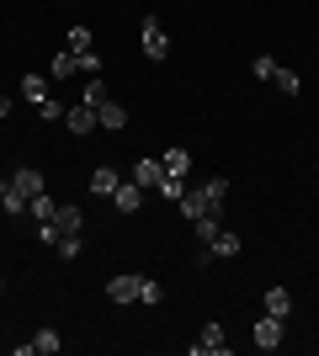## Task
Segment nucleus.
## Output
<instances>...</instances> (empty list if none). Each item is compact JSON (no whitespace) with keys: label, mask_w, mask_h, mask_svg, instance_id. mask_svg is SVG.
<instances>
[{"label":"nucleus","mask_w":319,"mask_h":356,"mask_svg":"<svg viewBox=\"0 0 319 356\" xmlns=\"http://www.w3.org/2000/svg\"><path fill=\"white\" fill-rule=\"evenodd\" d=\"M224 197H229V176H208L202 186H186V197L176 208H181L186 223H197V218H218V213H224Z\"/></svg>","instance_id":"nucleus-1"},{"label":"nucleus","mask_w":319,"mask_h":356,"mask_svg":"<svg viewBox=\"0 0 319 356\" xmlns=\"http://www.w3.org/2000/svg\"><path fill=\"white\" fill-rule=\"evenodd\" d=\"M282 335H288V319H277V314H261L256 330H250L256 351H277V346H282Z\"/></svg>","instance_id":"nucleus-2"},{"label":"nucleus","mask_w":319,"mask_h":356,"mask_svg":"<svg viewBox=\"0 0 319 356\" xmlns=\"http://www.w3.org/2000/svg\"><path fill=\"white\" fill-rule=\"evenodd\" d=\"M138 43H144V59H165V54H170V38H165V27H160V16H144Z\"/></svg>","instance_id":"nucleus-3"},{"label":"nucleus","mask_w":319,"mask_h":356,"mask_svg":"<svg viewBox=\"0 0 319 356\" xmlns=\"http://www.w3.org/2000/svg\"><path fill=\"white\" fill-rule=\"evenodd\" d=\"M192 356H229V335H224V325H218V319H213V325H202Z\"/></svg>","instance_id":"nucleus-4"},{"label":"nucleus","mask_w":319,"mask_h":356,"mask_svg":"<svg viewBox=\"0 0 319 356\" xmlns=\"http://www.w3.org/2000/svg\"><path fill=\"white\" fill-rule=\"evenodd\" d=\"M240 245L245 239L234 234V229H218V234H213L208 245H197V250H202V261H224V255H240Z\"/></svg>","instance_id":"nucleus-5"},{"label":"nucleus","mask_w":319,"mask_h":356,"mask_svg":"<svg viewBox=\"0 0 319 356\" xmlns=\"http://www.w3.org/2000/svg\"><path fill=\"white\" fill-rule=\"evenodd\" d=\"M64 128H69V134H75V138H85V134H96V128H101V122H96V106H85V102H75V106H69V112H64Z\"/></svg>","instance_id":"nucleus-6"},{"label":"nucleus","mask_w":319,"mask_h":356,"mask_svg":"<svg viewBox=\"0 0 319 356\" xmlns=\"http://www.w3.org/2000/svg\"><path fill=\"white\" fill-rule=\"evenodd\" d=\"M160 176H165V165L149 160V154H144V160H133V170H128V181H138L144 192H160Z\"/></svg>","instance_id":"nucleus-7"},{"label":"nucleus","mask_w":319,"mask_h":356,"mask_svg":"<svg viewBox=\"0 0 319 356\" xmlns=\"http://www.w3.org/2000/svg\"><path fill=\"white\" fill-rule=\"evenodd\" d=\"M11 186H16V192H22V197H27V202H32V197H38V192H48L43 170H32V165H16V170H11Z\"/></svg>","instance_id":"nucleus-8"},{"label":"nucleus","mask_w":319,"mask_h":356,"mask_svg":"<svg viewBox=\"0 0 319 356\" xmlns=\"http://www.w3.org/2000/svg\"><path fill=\"white\" fill-rule=\"evenodd\" d=\"M106 298H112V303H138V271H117V277L106 282Z\"/></svg>","instance_id":"nucleus-9"},{"label":"nucleus","mask_w":319,"mask_h":356,"mask_svg":"<svg viewBox=\"0 0 319 356\" xmlns=\"http://www.w3.org/2000/svg\"><path fill=\"white\" fill-rule=\"evenodd\" d=\"M54 229H59V234H85V213L75 208V202H59V213H54Z\"/></svg>","instance_id":"nucleus-10"},{"label":"nucleus","mask_w":319,"mask_h":356,"mask_svg":"<svg viewBox=\"0 0 319 356\" xmlns=\"http://www.w3.org/2000/svg\"><path fill=\"white\" fill-rule=\"evenodd\" d=\"M112 202H117V213H138V208H144V186L122 176V181H117V192H112Z\"/></svg>","instance_id":"nucleus-11"},{"label":"nucleus","mask_w":319,"mask_h":356,"mask_svg":"<svg viewBox=\"0 0 319 356\" xmlns=\"http://www.w3.org/2000/svg\"><path fill=\"white\" fill-rule=\"evenodd\" d=\"M96 122H101V128H112V134H122V128H128V112H122V102H112V96H106V102L96 106Z\"/></svg>","instance_id":"nucleus-12"},{"label":"nucleus","mask_w":319,"mask_h":356,"mask_svg":"<svg viewBox=\"0 0 319 356\" xmlns=\"http://www.w3.org/2000/svg\"><path fill=\"white\" fill-rule=\"evenodd\" d=\"M0 213H11V218H22V213H27V197L11 186V176H0Z\"/></svg>","instance_id":"nucleus-13"},{"label":"nucleus","mask_w":319,"mask_h":356,"mask_svg":"<svg viewBox=\"0 0 319 356\" xmlns=\"http://www.w3.org/2000/svg\"><path fill=\"white\" fill-rule=\"evenodd\" d=\"M22 96H27L32 106H43L48 96H54V90H48V80H43V74H32V70H27V74H22Z\"/></svg>","instance_id":"nucleus-14"},{"label":"nucleus","mask_w":319,"mask_h":356,"mask_svg":"<svg viewBox=\"0 0 319 356\" xmlns=\"http://www.w3.org/2000/svg\"><path fill=\"white\" fill-rule=\"evenodd\" d=\"M117 170H112V165H96V170H91V192L96 197H112V192H117Z\"/></svg>","instance_id":"nucleus-15"},{"label":"nucleus","mask_w":319,"mask_h":356,"mask_svg":"<svg viewBox=\"0 0 319 356\" xmlns=\"http://www.w3.org/2000/svg\"><path fill=\"white\" fill-rule=\"evenodd\" d=\"M32 351H38V356H54V351H64V335H59L54 325H43L38 335H32Z\"/></svg>","instance_id":"nucleus-16"},{"label":"nucleus","mask_w":319,"mask_h":356,"mask_svg":"<svg viewBox=\"0 0 319 356\" xmlns=\"http://www.w3.org/2000/svg\"><path fill=\"white\" fill-rule=\"evenodd\" d=\"M261 303H266V314H277V319H288V314H293L288 287H266V298H261Z\"/></svg>","instance_id":"nucleus-17"},{"label":"nucleus","mask_w":319,"mask_h":356,"mask_svg":"<svg viewBox=\"0 0 319 356\" xmlns=\"http://www.w3.org/2000/svg\"><path fill=\"white\" fill-rule=\"evenodd\" d=\"M160 165H165V176H192V154H186L181 144L165 149V160H160Z\"/></svg>","instance_id":"nucleus-18"},{"label":"nucleus","mask_w":319,"mask_h":356,"mask_svg":"<svg viewBox=\"0 0 319 356\" xmlns=\"http://www.w3.org/2000/svg\"><path fill=\"white\" fill-rule=\"evenodd\" d=\"M75 70H80V59L69 54V48H59V54H54V64H48V80H69Z\"/></svg>","instance_id":"nucleus-19"},{"label":"nucleus","mask_w":319,"mask_h":356,"mask_svg":"<svg viewBox=\"0 0 319 356\" xmlns=\"http://www.w3.org/2000/svg\"><path fill=\"white\" fill-rule=\"evenodd\" d=\"M272 86L282 90V96H298V90H304V80H298V70H288V64H277V74H272Z\"/></svg>","instance_id":"nucleus-20"},{"label":"nucleus","mask_w":319,"mask_h":356,"mask_svg":"<svg viewBox=\"0 0 319 356\" xmlns=\"http://www.w3.org/2000/svg\"><path fill=\"white\" fill-rule=\"evenodd\" d=\"M80 102H85V106H101V102H106V80H101V74H85V90H80Z\"/></svg>","instance_id":"nucleus-21"},{"label":"nucleus","mask_w":319,"mask_h":356,"mask_svg":"<svg viewBox=\"0 0 319 356\" xmlns=\"http://www.w3.org/2000/svg\"><path fill=\"white\" fill-rule=\"evenodd\" d=\"M27 213H32V218H38V223H48V218H54V213H59V202H54V197H48V192H38V197H32V202H27Z\"/></svg>","instance_id":"nucleus-22"},{"label":"nucleus","mask_w":319,"mask_h":356,"mask_svg":"<svg viewBox=\"0 0 319 356\" xmlns=\"http://www.w3.org/2000/svg\"><path fill=\"white\" fill-rule=\"evenodd\" d=\"M160 197H165V202H181L186 197V176H160Z\"/></svg>","instance_id":"nucleus-23"},{"label":"nucleus","mask_w":319,"mask_h":356,"mask_svg":"<svg viewBox=\"0 0 319 356\" xmlns=\"http://www.w3.org/2000/svg\"><path fill=\"white\" fill-rule=\"evenodd\" d=\"M54 250H59L64 261H75V255L85 250V239H80V234H59V239H54Z\"/></svg>","instance_id":"nucleus-24"},{"label":"nucleus","mask_w":319,"mask_h":356,"mask_svg":"<svg viewBox=\"0 0 319 356\" xmlns=\"http://www.w3.org/2000/svg\"><path fill=\"white\" fill-rule=\"evenodd\" d=\"M69 54H85V48H96V38H91V27H69Z\"/></svg>","instance_id":"nucleus-25"},{"label":"nucleus","mask_w":319,"mask_h":356,"mask_svg":"<svg viewBox=\"0 0 319 356\" xmlns=\"http://www.w3.org/2000/svg\"><path fill=\"white\" fill-rule=\"evenodd\" d=\"M64 112H69V106H64L59 96H48V102L38 106V118H43V122H64Z\"/></svg>","instance_id":"nucleus-26"},{"label":"nucleus","mask_w":319,"mask_h":356,"mask_svg":"<svg viewBox=\"0 0 319 356\" xmlns=\"http://www.w3.org/2000/svg\"><path fill=\"white\" fill-rule=\"evenodd\" d=\"M250 74H256V80H272V74H277V59H272V54H256V59H250Z\"/></svg>","instance_id":"nucleus-27"},{"label":"nucleus","mask_w":319,"mask_h":356,"mask_svg":"<svg viewBox=\"0 0 319 356\" xmlns=\"http://www.w3.org/2000/svg\"><path fill=\"white\" fill-rule=\"evenodd\" d=\"M160 282H154V277H138V303H160Z\"/></svg>","instance_id":"nucleus-28"},{"label":"nucleus","mask_w":319,"mask_h":356,"mask_svg":"<svg viewBox=\"0 0 319 356\" xmlns=\"http://www.w3.org/2000/svg\"><path fill=\"white\" fill-rule=\"evenodd\" d=\"M80 59V74H101V54L96 48H85V54H75Z\"/></svg>","instance_id":"nucleus-29"},{"label":"nucleus","mask_w":319,"mask_h":356,"mask_svg":"<svg viewBox=\"0 0 319 356\" xmlns=\"http://www.w3.org/2000/svg\"><path fill=\"white\" fill-rule=\"evenodd\" d=\"M11 118V90H6V80H0V122Z\"/></svg>","instance_id":"nucleus-30"},{"label":"nucleus","mask_w":319,"mask_h":356,"mask_svg":"<svg viewBox=\"0 0 319 356\" xmlns=\"http://www.w3.org/2000/svg\"><path fill=\"white\" fill-rule=\"evenodd\" d=\"M314 170H319V165H314Z\"/></svg>","instance_id":"nucleus-31"}]
</instances>
